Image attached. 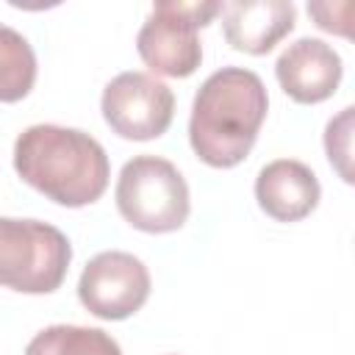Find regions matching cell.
Masks as SVG:
<instances>
[{"mask_svg": "<svg viewBox=\"0 0 355 355\" xmlns=\"http://www.w3.org/2000/svg\"><path fill=\"white\" fill-rule=\"evenodd\" d=\"M36 83V53L31 42L0 22V103L28 97Z\"/></svg>", "mask_w": 355, "mask_h": 355, "instance_id": "12", "label": "cell"}, {"mask_svg": "<svg viewBox=\"0 0 355 355\" xmlns=\"http://www.w3.org/2000/svg\"><path fill=\"white\" fill-rule=\"evenodd\" d=\"M222 3H178L164 0L153 6V14L136 36L141 61L166 78H189L202 61V44L197 31L205 28Z\"/></svg>", "mask_w": 355, "mask_h": 355, "instance_id": "5", "label": "cell"}, {"mask_svg": "<svg viewBox=\"0 0 355 355\" xmlns=\"http://www.w3.org/2000/svg\"><path fill=\"white\" fill-rule=\"evenodd\" d=\"M25 355H122V349L100 327L50 324L31 338Z\"/></svg>", "mask_w": 355, "mask_h": 355, "instance_id": "11", "label": "cell"}, {"mask_svg": "<svg viewBox=\"0 0 355 355\" xmlns=\"http://www.w3.org/2000/svg\"><path fill=\"white\" fill-rule=\"evenodd\" d=\"M349 136H352V108H344L336 119L327 122L324 150H327L330 164L338 166V172H341V178L347 183L352 180V172H349Z\"/></svg>", "mask_w": 355, "mask_h": 355, "instance_id": "13", "label": "cell"}, {"mask_svg": "<svg viewBox=\"0 0 355 355\" xmlns=\"http://www.w3.org/2000/svg\"><path fill=\"white\" fill-rule=\"evenodd\" d=\"M222 31L230 47L266 55L294 28V6L288 0H233L222 3Z\"/></svg>", "mask_w": 355, "mask_h": 355, "instance_id": "9", "label": "cell"}, {"mask_svg": "<svg viewBox=\"0 0 355 355\" xmlns=\"http://www.w3.org/2000/svg\"><path fill=\"white\" fill-rule=\"evenodd\" d=\"M14 169L47 200L83 208L108 189L111 166L103 144L61 125H31L14 141Z\"/></svg>", "mask_w": 355, "mask_h": 355, "instance_id": "2", "label": "cell"}, {"mask_svg": "<svg viewBox=\"0 0 355 355\" xmlns=\"http://www.w3.org/2000/svg\"><path fill=\"white\" fill-rule=\"evenodd\" d=\"M67 236L39 219L0 216V286L22 294L55 291L69 269Z\"/></svg>", "mask_w": 355, "mask_h": 355, "instance_id": "4", "label": "cell"}, {"mask_svg": "<svg viewBox=\"0 0 355 355\" xmlns=\"http://www.w3.org/2000/svg\"><path fill=\"white\" fill-rule=\"evenodd\" d=\"M341 72L344 67L338 53L327 42L311 36L288 44L275 64L280 89L302 105H313L333 97V92L341 83Z\"/></svg>", "mask_w": 355, "mask_h": 355, "instance_id": "8", "label": "cell"}, {"mask_svg": "<svg viewBox=\"0 0 355 355\" xmlns=\"http://www.w3.org/2000/svg\"><path fill=\"white\" fill-rule=\"evenodd\" d=\"M150 297L147 266L122 250L97 252L80 272L78 300L97 319L119 322L133 316Z\"/></svg>", "mask_w": 355, "mask_h": 355, "instance_id": "7", "label": "cell"}, {"mask_svg": "<svg viewBox=\"0 0 355 355\" xmlns=\"http://www.w3.org/2000/svg\"><path fill=\"white\" fill-rule=\"evenodd\" d=\"M319 180L311 166L294 158L266 164L255 178V200L261 211L277 222H300L319 202Z\"/></svg>", "mask_w": 355, "mask_h": 355, "instance_id": "10", "label": "cell"}, {"mask_svg": "<svg viewBox=\"0 0 355 355\" xmlns=\"http://www.w3.org/2000/svg\"><path fill=\"white\" fill-rule=\"evenodd\" d=\"M263 80L244 67H222L202 80L189 116V141L197 158L214 169L241 164L266 119Z\"/></svg>", "mask_w": 355, "mask_h": 355, "instance_id": "1", "label": "cell"}, {"mask_svg": "<svg viewBox=\"0 0 355 355\" xmlns=\"http://www.w3.org/2000/svg\"><path fill=\"white\" fill-rule=\"evenodd\" d=\"M100 111L116 136L147 141V139L164 136L166 128L172 125L175 94L155 75L119 72L103 89Z\"/></svg>", "mask_w": 355, "mask_h": 355, "instance_id": "6", "label": "cell"}, {"mask_svg": "<svg viewBox=\"0 0 355 355\" xmlns=\"http://www.w3.org/2000/svg\"><path fill=\"white\" fill-rule=\"evenodd\" d=\"M116 208L144 233H172L189 219V186L178 166L158 155L130 158L116 180Z\"/></svg>", "mask_w": 355, "mask_h": 355, "instance_id": "3", "label": "cell"}, {"mask_svg": "<svg viewBox=\"0 0 355 355\" xmlns=\"http://www.w3.org/2000/svg\"><path fill=\"white\" fill-rule=\"evenodd\" d=\"M308 14L316 19V25L322 28V31H330V33H341V36H349V25L347 22H338L336 19V11H333V6H308Z\"/></svg>", "mask_w": 355, "mask_h": 355, "instance_id": "14", "label": "cell"}]
</instances>
